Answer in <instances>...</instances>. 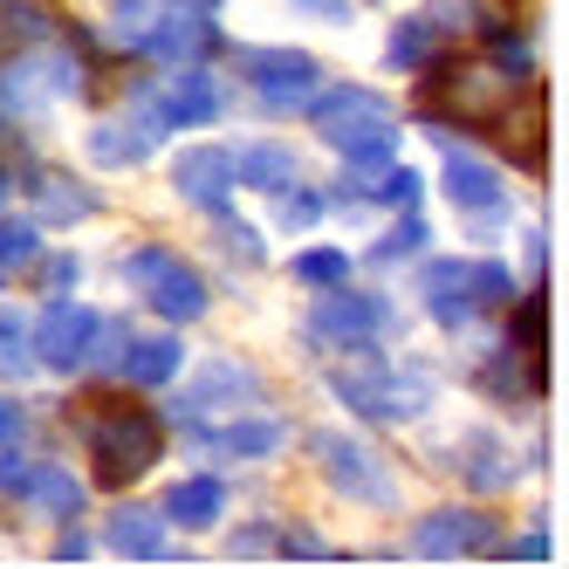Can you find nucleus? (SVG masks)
Returning a JSON list of instances; mask_svg holds the SVG:
<instances>
[{
    "mask_svg": "<svg viewBox=\"0 0 569 569\" xmlns=\"http://www.w3.org/2000/svg\"><path fill=\"white\" fill-rule=\"evenodd\" d=\"M166 453V419L144 405H97L90 412V473L103 487H131Z\"/></svg>",
    "mask_w": 569,
    "mask_h": 569,
    "instance_id": "f257e3e1",
    "label": "nucleus"
},
{
    "mask_svg": "<svg viewBox=\"0 0 569 569\" xmlns=\"http://www.w3.org/2000/svg\"><path fill=\"white\" fill-rule=\"evenodd\" d=\"M330 391L350 405L357 419H371V426H412V419H426V405H432V385L419 371H405V363H337Z\"/></svg>",
    "mask_w": 569,
    "mask_h": 569,
    "instance_id": "f03ea898",
    "label": "nucleus"
},
{
    "mask_svg": "<svg viewBox=\"0 0 569 569\" xmlns=\"http://www.w3.org/2000/svg\"><path fill=\"white\" fill-rule=\"evenodd\" d=\"M508 103V76L495 62H426V117L446 124H495V110Z\"/></svg>",
    "mask_w": 569,
    "mask_h": 569,
    "instance_id": "7ed1b4c3",
    "label": "nucleus"
},
{
    "mask_svg": "<svg viewBox=\"0 0 569 569\" xmlns=\"http://www.w3.org/2000/svg\"><path fill=\"white\" fill-rule=\"evenodd\" d=\"M124 281L144 296V309H158V316L172 322V330L207 316V281H199L172 248H138V254H124Z\"/></svg>",
    "mask_w": 569,
    "mask_h": 569,
    "instance_id": "20e7f679",
    "label": "nucleus"
},
{
    "mask_svg": "<svg viewBox=\"0 0 569 569\" xmlns=\"http://www.w3.org/2000/svg\"><path fill=\"white\" fill-rule=\"evenodd\" d=\"M309 453H316L322 480H330L337 495H350V501H363V508H391V501H398V487H391V473H385V460L371 453V446H357V439H343V432H316Z\"/></svg>",
    "mask_w": 569,
    "mask_h": 569,
    "instance_id": "39448f33",
    "label": "nucleus"
},
{
    "mask_svg": "<svg viewBox=\"0 0 569 569\" xmlns=\"http://www.w3.org/2000/svg\"><path fill=\"white\" fill-rule=\"evenodd\" d=\"M487 131L501 138V151H508L515 172H542V158H549V151H542V144H549V90L521 76V83L508 90V103L495 110V124H487Z\"/></svg>",
    "mask_w": 569,
    "mask_h": 569,
    "instance_id": "423d86ee",
    "label": "nucleus"
},
{
    "mask_svg": "<svg viewBox=\"0 0 569 569\" xmlns=\"http://www.w3.org/2000/svg\"><path fill=\"white\" fill-rule=\"evenodd\" d=\"M412 556L426 562H453V556H501V521L480 508H432L412 528Z\"/></svg>",
    "mask_w": 569,
    "mask_h": 569,
    "instance_id": "0eeeda50",
    "label": "nucleus"
},
{
    "mask_svg": "<svg viewBox=\"0 0 569 569\" xmlns=\"http://www.w3.org/2000/svg\"><path fill=\"white\" fill-rule=\"evenodd\" d=\"M76 83H83V69H76L62 49H28V56H14L8 69H0V110L28 117L49 97H76Z\"/></svg>",
    "mask_w": 569,
    "mask_h": 569,
    "instance_id": "6e6552de",
    "label": "nucleus"
},
{
    "mask_svg": "<svg viewBox=\"0 0 569 569\" xmlns=\"http://www.w3.org/2000/svg\"><path fill=\"white\" fill-rule=\"evenodd\" d=\"M90 337H97V309L69 302V296H56V302L42 309V322L28 330V343H34V363H42V371H62V378H76V371H83Z\"/></svg>",
    "mask_w": 569,
    "mask_h": 569,
    "instance_id": "1a4fd4ad",
    "label": "nucleus"
},
{
    "mask_svg": "<svg viewBox=\"0 0 569 569\" xmlns=\"http://www.w3.org/2000/svg\"><path fill=\"white\" fill-rule=\"evenodd\" d=\"M240 76H248V90H261L268 110H309V90L322 83L316 56H302V49H248Z\"/></svg>",
    "mask_w": 569,
    "mask_h": 569,
    "instance_id": "9d476101",
    "label": "nucleus"
},
{
    "mask_svg": "<svg viewBox=\"0 0 569 569\" xmlns=\"http://www.w3.org/2000/svg\"><path fill=\"white\" fill-rule=\"evenodd\" d=\"M385 322H391V309L378 302V296H363V289H322V302H316V316H309V330L322 337V343H337V350H363V343H378L385 337Z\"/></svg>",
    "mask_w": 569,
    "mask_h": 569,
    "instance_id": "9b49d317",
    "label": "nucleus"
},
{
    "mask_svg": "<svg viewBox=\"0 0 569 569\" xmlns=\"http://www.w3.org/2000/svg\"><path fill=\"white\" fill-rule=\"evenodd\" d=\"M309 117H316V131L330 138V151L350 144V138H363V131H398L391 103L378 90H363V83H337V90L309 97Z\"/></svg>",
    "mask_w": 569,
    "mask_h": 569,
    "instance_id": "f8f14e48",
    "label": "nucleus"
},
{
    "mask_svg": "<svg viewBox=\"0 0 569 569\" xmlns=\"http://www.w3.org/2000/svg\"><path fill=\"white\" fill-rule=\"evenodd\" d=\"M213 14H199V8H172V0H158V14H151V28H144V56H158V62H172V69H192V62H207L213 56Z\"/></svg>",
    "mask_w": 569,
    "mask_h": 569,
    "instance_id": "ddd939ff",
    "label": "nucleus"
},
{
    "mask_svg": "<svg viewBox=\"0 0 569 569\" xmlns=\"http://www.w3.org/2000/svg\"><path fill=\"white\" fill-rule=\"evenodd\" d=\"M220 103H227V97H220V83L192 62V69H172V83L151 97V117H158L166 131H192V124H213Z\"/></svg>",
    "mask_w": 569,
    "mask_h": 569,
    "instance_id": "4468645a",
    "label": "nucleus"
},
{
    "mask_svg": "<svg viewBox=\"0 0 569 569\" xmlns=\"http://www.w3.org/2000/svg\"><path fill=\"white\" fill-rule=\"evenodd\" d=\"M172 186H179V199H192L199 213H227L233 207V158L220 151V144H192V151H179L172 158Z\"/></svg>",
    "mask_w": 569,
    "mask_h": 569,
    "instance_id": "2eb2a0df",
    "label": "nucleus"
},
{
    "mask_svg": "<svg viewBox=\"0 0 569 569\" xmlns=\"http://www.w3.org/2000/svg\"><path fill=\"white\" fill-rule=\"evenodd\" d=\"M158 138H166V124L151 110L144 117H103V124H90V158L103 172H131L158 151Z\"/></svg>",
    "mask_w": 569,
    "mask_h": 569,
    "instance_id": "dca6fc26",
    "label": "nucleus"
},
{
    "mask_svg": "<svg viewBox=\"0 0 569 569\" xmlns=\"http://www.w3.org/2000/svg\"><path fill=\"white\" fill-rule=\"evenodd\" d=\"M254 398H261V378L248 371V363H227L220 357L213 371L179 398V419L192 426V419H207V412H240V405H254Z\"/></svg>",
    "mask_w": 569,
    "mask_h": 569,
    "instance_id": "f3484780",
    "label": "nucleus"
},
{
    "mask_svg": "<svg viewBox=\"0 0 569 569\" xmlns=\"http://www.w3.org/2000/svg\"><path fill=\"white\" fill-rule=\"evenodd\" d=\"M103 536L117 556H131V562H166L172 542H166V508H144V501H117L110 521H103Z\"/></svg>",
    "mask_w": 569,
    "mask_h": 569,
    "instance_id": "a211bd4d",
    "label": "nucleus"
},
{
    "mask_svg": "<svg viewBox=\"0 0 569 569\" xmlns=\"http://www.w3.org/2000/svg\"><path fill=\"white\" fill-rule=\"evenodd\" d=\"M446 151V144H439ZM439 179H446V199H453L460 213H501V172L487 166L473 151H446L439 158Z\"/></svg>",
    "mask_w": 569,
    "mask_h": 569,
    "instance_id": "6ab92c4d",
    "label": "nucleus"
},
{
    "mask_svg": "<svg viewBox=\"0 0 569 569\" xmlns=\"http://www.w3.org/2000/svg\"><path fill=\"white\" fill-rule=\"evenodd\" d=\"M179 363H186V350H179L172 330H158V337H124V350H117V378L158 391V385L179 378Z\"/></svg>",
    "mask_w": 569,
    "mask_h": 569,
    "instance_id": "aec40b11",
    "label": "nucleus"
},
{
    "mask_svg": "<svg viewBox=\"0 0 569 569\" xmlns=\"http://www.w3.org/2000/svg\"><path fill=\"white\" fill-rule=\"evenodd\" d=\"M426 309L446 322V330H460V322L480 316V296H473V261H432L426 268Z\"/></svg>",
    "mask_w": 569,
    "mask_h": 569,
    "instance_id": "412c9836",
    "label": "nucleus"
},
{
    "mask_svg": "<svg viewBox=\"0 0 569 569\" xmlns=\"http://www.w3.org/2000/svg\"><path fill=\"white\" fill-rule=\"evenodd\" d=\"M281 439H289V426H281V419H227L220 432L199 439V453H220V460H268Z\"/></svg>",
    "mask_w": 569,
    "mask_h": 569,
    "instance_id": "4be33fe9",
    "label": "nucleus"
},
{
    "mask_svg": "<svg viewBox=\"0 0 569 569\" xmlns=\"http://www.w3.org/2000/svg\"><path fill=\"white\" fill-rule=\"evenodd\" d=\"M508 350L528 363V371L549 378V302H542V296L508 302Z\"/></svg>",
    "mask_w": 569,
    "mask_h": 569,
    "instance_id": "5701e85b",
    "label": "nucleus"
},
{
    "mask_svg": "<svg viewBox=\"0 0 569 569\" xmlns=\"http://www.w3.org/2000/svg\"><path fill=\"white\" fill-rule=\"evenodd\" d=\"M220 508H227V487L213 473H192V480H179L172 495H166V521L172 528H213Z\"/></svg>",
    "mask_w": 569,
    "mask_h": 569,
    "instance_id": "b1692460",
    "label": "nucleus"
},
{
    "mask_svg": "<svg viewBox=\"0 0 569 569\" xmlns=\"http://www.w3.org/2000/svg\"><path fill=\"white\" fill-rule=\"evenodd\" d=\"M460 473L480 487V495H501V487H515V460H508V446L495 432H473L460 446Z\"/></svg>",
    "mask_w": 569,
    "mask_h": 569,
    "instance_id": "393cba45",
    "label": "nucleus"
},
{
    "mask_svg": "<svg viewBox=\"0 0 569 569\" xmlns=\"http://www.w3.org/2000/svg\"><path fill=\"white\" fill-rule=\"evenodd\" d=\"M439 49H446L439 21H432V14H405V21L391 28V42H385V62H391V69H426Z\"/></svg>",
    "mask_w": 569,
    "mask_h": 569,
    "instance_id": "a878e982",
    "label": "nucleus"
},
{
    "mask_svg": "<svg viewBox=\"0 0 569 569\" xmlns=\"http://www.w3.org/2000/svg\"><path fill=\"white\" fill-rule=\"evenodd\" d=\"M233 179L254 186V192H281V186L296 179V151L289 144H248V151L233 158Z\"/></svg>",
    "mask_w": 569,
    "mask_h": 569,
    "instance_id": "bb28decb",
    "label": "nucleus"
},
{
    "mask_svg": "<svg viewBox=\"0 0 569 569\" xmlns=\"http://www.w3.org/2000/svg\"><path fill=\"white\" fill-rule=\"evenodd\" d=\"M34 213H42L49 227H76V220H90V213H97V199L76 186V179L42 172V179H34Z\"/></svg>",
    "mask_w": 569,
    "mask_h": 569,
    "instance_id": "cd10ccee",
    "label": "nucleus"
},
{
    "mask_svg": "<svg viewBox=\"0 0 569 569\" xmlns=\"http://www.w3.org/2000/svg\"><path fill=\"white\" fill-rule=\"evenodd\" d=\"M28 501H42L56 521L83 515V480H69L62 467H28Z\"/></svg>",
    "mask_w": 569,
    "mask_h": 569,
    "instance_id": "c85d7f7f",
    "label": "nucleus"
},
{
    "mask_svg": "<svg viewBox=\"0 0 569 569\" xmlns=\"http://www.w3.org/2000/svg\"><path fill=\"white\" fill-rule=\"evenodd\" d=\"M480 391H487V398H501V405H515V398H536V391H542V371H528V363H521L515 350H501V357L480 371Z\"/></svg>",
    "mask_w": 569,
    "mask_h": 569,
    "instance_id": "c756f323",
    "label": "nucleus"
},
{
    "mask_svg": "<svg viewBox=\"0 0 569 569\" xmlns=\"http://www.w3.org/2000/svg\"><path fill=\"white\" fill-rule=\"evenodd\" d=\"M337 151H343L350 179H378V172L398 166V131H363V138H350V144H337Z\"/></svg>",
    "mask_w": 569,
    "mask_h": 569,
    "instance_id": "7c9ffc66",
    "label": "nucleus"
},
{
    "mask_svg": "<svg viewBox=\"0 0 569 569\" xmlns=\"http://www.w3.org/2000/svg\"><path fill=\"white\" fill-rule=\"evenodd\" d=\"M28 371H42L34 343H28V322L14 309H0V378H28Z\"/></svg>",
    "mask_w": 569,
    "mask_h": 569,
    "instance_id": "2f4dec72",
    "label": "nucleus"
},
{
    "mask_svg": "<svg viewBox=\"0 0 569 569\" xmlns=\"http://www.w3.org/2000/svg\"><path fill=\"white\" fill-rule=\"evenodd\" d=\"M316 220H322V192H309V186H296V179L274 192V227H281V233H302V227H316Z\"/></svg>",
    "mask_w": 569,
    "mask_h": 569,
    "instance_id": "473e14b6",
    "label": "nucleus"
},
{
    "mask_svg": "<svg viewBox=\"0 0 569 569\" xmlns=\"http://www.w3.org/2000/svg\"><path fill=\"white\" fill-rule=\"evenodd\" d=\"M289 268H296V281H309V289H337V281L350 274V254L343 248H302Z\"/></svg>",
    "mask_w": 569,
    "mask_h": 569,
    "instance_id": "72a5a7b5",
    "label": "nucleus"
},
{
    "mask_svg": "<svg viewBox=\"0 0 569 569\" xmlns=\"http://www.w3.org/2000/svg\"><path fill=\"white\" fill-rule=\"evenodd\" d=\"M419 248H426V220H412V213H405V220H398V227L378 240V248H371V261H378V268H391V261L419 254Z\"/></svg>",
    "mask_w": 569,
    "mask_h": 569,
    "instance_id": "f704fd0d",
    "label": "nucleus"
},
{
    "mask_svg": "<svg viewBox=\"0 0 569 569\" xmlns=\"http://www.w3.org/2000/svg\"><path fill=\"white\" fill-rule=\"evenodd\" d=\"M151 14H158V0H117V14H110V42L138 49V42H144V28H151Z\"/></svg>",
    "mask_w": 569,
    "mask_h": 569,
    "instance_id": "c9c22d12",
    "label": "nucleus"
},
{
    "mask_svg": "<svg viewBox=\"0 0 569 569\" xmlns=\"http://www.w3.org/2000/svg\"><path fill=\"white\" fill-rule=\"evenodd\" d=\"M34 248H42L34 227H8V220H0V274H28L34 268Z\"/></svg>",
    "mask_w": 569,
    "mask_h": 569,
    "instance_id": "e433bc0d",
    "label": "nucleus"
},
{
    "mask_svg": "<svg viewBox=\"0 0 569 569\" xmlns=\"http://www.w3.org/2000/svg\"><path fill=\"white\" fill-rule=\"evenodd\" d=\"M473 296H480V309H508L515 302V274L501 261H473Z\"/></svg>",
    "mask_w": 569,
    "mask_h": 569,
    "instance_id": "4c0bfd02",
    "label": "nucleus"
},
{
    "mask_svg": "<svg viewBox=\"0 0 569 569\" xmlns=\"http://www.w3.org/2000/svg\"><path fill=\"white\" fill-rule=\"evenodd\" d=\"M378 199H385V207H398V213H412L419 207V172H405V166L378 172Z\"/></svg>",
    "mask_w": 569,
    "mask_h": 569,
    "instance_id": "58836bf2",
    "label": "nucleus"
},
{
    "mask_svg": "<svg viewBox=\"0 0 569 569\" xmlns=\"http://www.w3.org/2000/svg\"><path fill=\"white\" fill-rule=\"evenodd\" d=\"M274 556H296V562H330V542H316L309 528H274Z\"/></svg>",
    "mask_w": 569,
    "mask_h": 569,
    "instance_id": "ea45409f",
    "label": "nucleus"
},
{
    "mask_svg": "<svg viewBox=\"0 0 569 569\" xmlns=\"http://www.w3.org/2000/svg\"><path fill=\"white\" fill-rule=\"evenodd\" d=\"M0 8H8V0H0ZM0 28H14V49H28V42H42V34H49V21L34 14V8H8Z\"/></svg>",
    "mask_w": 569,
    "mask_h": 569,
    "instance_id": "a19ab883",
    "label": "nucleus"
},
{
    "mask_svg": "<svg viewBox=\"0 0 569 569\" xmlns=\"http://www.w3.org/2000/svg\"><path fill=\"white\" fill-rule=\"evenodd\" d=\"M227 556H274V521H254L227 542Z\"/></svg>",
    "mask_w": 569,
    "mask_h": 569,
    "instance_id": "79ce46f5",
    "label": "nucleus"
},
{
    "mask_svg": "<svg viewBox=\"0 0 569 569\" xmlns=\"http://www.w3.org/2000/svg\"><path fill=\"white\" fill-rule=\"evenodd\" d=\"M76 274H83V268H76V254H56V261L42 268V289H49V296H69Z\"/></svg>",
    "mask_w": 569,
    "mask_h": 569,
    "instance_id": "37998d69",
    "label": "nucleus"
},
{
    "mask_svg": "<svg viewBox=\"0 0 569 569\" xmlns=\"http://www.w3.org/2000/svg\"><path fill=\"white\" fill-rule=\"evenodd\" d=\"M296 8H309L316 21H337V28H343V21L357 14V0H296Z\"/></svg>",
    "mask_w": 569,
    "mask_h": 569,
    "instance_id": "c03bdc74",
    "label": "nucleus"
},
{
    "mask_svg": "<svg viewBox=\"0 0 569 569\" xmlns=\"http://www.w3.org/2000/svg\"><path fill=\"white\" fill-rule=\"evenodd\" d=\"M21 419H28L21 405H14V398H0V446H14V439H21Z\"/></svg>",
    "mask_w": 569,
    "mask_h": 569,
    "instance_id": "a18cd8bd",
    "label": "nucleus"
},
{
    "mask_svg": "<svg viewBox=\"0 0 569 569\" xmlns=\"http://www.w3.org/2000/svg\"><path fill=\"white\" fill-rule=\"evenodd\" d=\"M501 556H515V562H542V556H549V536H521V542H508Z\"/></svg>",
    "mask_w": 569,
    "mask_h": 569,
    "instance_id": "49530a36",
    "label": "nucleus"
},
{
    "mask_svg": "<svg viewBox=\"0 0 569 569\" xmlns=\"http://www.w3.org/2000/svg\"><path fill=\"white\" fill-rule=\"evenodd\" d=\"M83 556H90V536H76V528L56 536V562H83Z\"/></svg>",
    "mask_w": 569,
    "mask_h": 569,
    "instance_id": "de8ad7c7",
    "label": "nucleus"
},
{
    "mask_svg": "<svg viewBox=\"0 0 569 569\" xmlns=\"http://www.w3.org/2000/svg\"><path fill=\"white\" fill-rule=\"evenodd\" d=\"M480 8H495V14H501V21H515V14H521V8H528V0H480Z\"/></svg>",
    "mask_w": 569,
    "mask_h": 569,
    "instance_id": "09e8293b",
    "label": "nucleus"
},
{
    "mask_svg": "<svg viewBox=\"0 0 569 569\" xmlns=\"http://www.w3.org/2000/svg\"><path fill=\"white\" fill-rule=\"evenodd\" d=\"M172 8H199V14H213V8H220V0H172Z\"/></svg>",
    "mask_w": 569,
    "mask_h": 569,
    "instance_id": "8fccbe9b",
    "label": "nucleus"
},
{
    "mask_svg": "<svg viewBox=\"0 0 569 569\" xmlns=\"http://www.w3.org/2000/svg\"><path fill=\"white\" fill-rule=\"evenodd\" d=\"M8 199H14V186H8V172H0V220H8Z\"/></svg>",
    "mask_w": 569,
    "mask_h": 569,
    "instance_id": "3c124183",
    "label": "nucleus"
}]
</instances>
